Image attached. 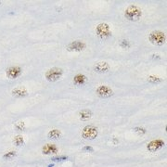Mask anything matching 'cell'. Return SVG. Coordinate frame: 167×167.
I'll return each instance as SVG.
<instances>
[{
	"mask_svg": "<svg viewBox=\"0 0 167 167\" xmlns=\"http://www.w3.org/2000/svg\"><path fill=\"white\" fill-rule=\"evenodd\" d=\"M125 16L127 19L128 21H138L142 16V12H141V9L137 7V6H134V5H131V6L128 7L125 9Z\"/></svg>",
	"mask_w": 167,
	"mask_h": 167,
	"instance_id": "cell-1",
	"label": "cell"
},
{
	"mask_svg": "<svg viewBox=\"0 0 167 167\" xmlns=\"http://www.w3.org/2000/svg\"><path fill=\"white\" fill-rule=\"evenodd\" d=\"M149 40L151 44H153L155 46H161L165 43L166 37H165V35L164 32L153 31L150 33Z\"/></svg>",
	"mask_w": 167,
	"mask_h": 167,
	"instance_id": "cell-2",
	"label": "cell"
},
{
	"mask_svg": "<svg viewBox=\"0 0 167 167\" xmlns=\"http://www.w3.org/2000/svg\"><path fill=\"white\" fill-rule=\"evenodd\" d=\"M63 71L60 68H51L46 73V79L49 82H56L61 76H62Z\"/></svg>",
	"mask_w": 167,
	"mask_h": 167,
	"instance_id": "cell-3",
	"label": "cell"
},
{
	"mask_svg": "<svg viewBox=\"0 0 167 167\" xmlns=\"http://www.w3.org/2000/svg\"><path fill=\"white\" fill-rule=\"evenodd\" d=\"M96 33L99 38L101 39H106L109 35H112L111 29H109V26L107 23H99L96 28Z\"/></svg>",
	"mask_w": 167,
	"mask_h": 167,
	"instance_id": "cell-4",
	"label": "cell"
},
{
	"mask_svg": "<svg viewBox=\"0 0 167 167\" xmlns=\"http://www.w3.org/2000/svg\"><path fill=\"white\" fill-rule=\"evenodd\" d=\"M98 128L92 125H88V126H85L84 128V130L82 131V137L85 139L92 140L98 137Z\"/></svg>",
	"mask_w": 167,
	"mask_h": 167,
	"instance_id": "cell-5",
	"label": "cell"
},
{
	"mask_svg": "<svg viewBox=\"0 0 167 167\" xmlns=\"http://www.w3.org/2000/svg\"><path fill=\"white\" fill-rule=\"evenodd\" d=\"M96 93L99 98H109L113 95V91L109 87H107V85H100V87H98L97 88Z\"/></svg>",
	"mask_w": 167,
	"mask_h": 167,
	"instance_id": "cell-6",
	"label": "cell"
},
{
	"mask_svg": "<svg viewBox=\"0 0 167 167\" xmlns=\"http://www.w3.org/2000/svg\"><path fill=\"white\" fill-rule=\"evenodd\" d=\"M7 76L9 79H16L21 74V69L18 66H12L9 67L7 70Z\"/></svg>",
	"mask_w": 167,
	"mask_h": 167,
	"instance_id": "cell-7",
	"label": "cell"
},
{
	"mask_svg": "<svg viewBox=\"0 0 167 167\" xmlns=\"http://www.w3.org/2000/svg\"><path fill=\"white\" fill-rule=\"evenodd\" d=\"M85 44L82 41H73L70 43V44L67 46V49L69 51H82L83 49H85Z\"/></svg>",
	"mask_w": 167,
	"mask_h": 167,
	"instance_id": "cell-8",
	"label": "cell"
},
{
	"mask_svg": "<svg viewBox=\"0 0 167 167\" xmlns=\"http://www.w3.org/2000/svg\"><path fill=\"white\" fill-rule=\"evenodd\" d=\"M164 146V142L163 140L156 139V140L150 142L147 146V149H148V150H150L151 152H154V151H157V150H159L160 149H161Z\"/></svg>",
	"mask_w": 167,
	"mask_h": 167,
	"instance_id": "cell-9",
	"label": "cell"
},
{
	"mask_svg": "<svg viewBox=\"0 0 167 167\" xmlns=\"http://www.w3.org/2000/svg\"><path fill=\"white\" fill-rule=\"evenodd\" d=\"M109 70V66L107 62H105V61L98 62L94 66V71H96V73H108Z\"/></svg>",
	"mask_w": 167,
	"mask_h": 167,
	"instance_id": "cell-10",
	"label": "cell"
},
{
	"mask_svg": "<svg viewBox=\"0 0 167 167\" xmlns=\"http://www.w3.org/2000/svg\"><path fill=\"white\" fill-rule=\"evenodd\" d=\"M42 152L44 154H51V153H57L58 152V148L53 144H46L43 147Z\"/></svg>",
	"mask_w": 167,
	"mask_h": 167,
	"instance_id": "cell-11",
	"label": "cell"
},
{
	"mask_svg": "<svg viewBox=\"0 0 167 167\" xmlns=\"http://www.w3.org/2000/svg\"><path fill=\"white\" fill-rule=\"evenodd\" d=\"M12 95L14 97H16V98H23V97H25L27 96V90L25 88H22V87H17L15 89H13L12 90Z\"/></svg>",
	"mask_w": 167,
	"mask_h": 167,
	"instance_id": "cell-12",
	"label": "cell"
},
{
	"mask_svg": "<svg viewBox=\"0 0 167 167\" xmlns=\"http://www.w3.org/2000/svg\"><path fill=\"white\" fill-rule=\"evenodd\" d=\"M85 81H87V76L84 74H77V75H75L73 78V83L78 85H84L85 83Z\"/></svg>",
	"mask_w": 167,
	"mask_h": 167,
	"instance_id": "cell-13",
	"label": "cell"
},
{
	"mask_svg": "<svg viewBox=\"0 0 167 167\" xmlns=\"http://www.w3.org/2000/svg\"><path fill=\"white\" fill-rule=\"evenodd\" d=\"M79 115L81 120H88L92 116V112L89 111V109H83L82 112H80Z\"/></svg>",
	"mask_w": 167,
	"mask_h": 167,
	"instance_id": "cell-14",
	"label": "cell"
},
{
	"mask_svg": "<svg viewBox=\"0 0 167 167\" xmlns=\"http://www.w3.org/2000/svg\"><path fill=\"white\" fill-rule=\"evenodd\" d=\"M49 138H52V139H58V138L60 137L61 136V133L60 131H59L58 129H53L49 132Z\"/></svg>",
	"mask_w": 167,
	"mask_h": 167,
	"instance_id": "cell-15",
	"label": "cell"
},
{
	"mask_svg": "<svg viewBox=\"0 0 167 167\" xmlns=\"http://www.w3.org/2000/svg\"><path fill=\"white\" fill-rule=\"evenodd\" d=\"M161 81V78L157 77V76H154V75H150L148 77V82L150 84H159Z\"/></svg>",
	"mask_w": 167,
	"mask_h": 167,
	"instance_id": "cell-16",
	"label": "cell"
},
{
	"mask_svg": "<svg viewBox=\"0 0 167 167\" xmlns=\"http://www.w3.org/2000/svg\"><path fill=\"white\" fill-rule=\"evenodd\" d=\"M14 143L17 145V146H21L23 145V143H24V140H23V137L21 136H17L14 138Z\"/></svg>",
	"mask_w": 167,
	"mask_h": 167,
	"instance_id": "cell-17",
	"label": "cell"
},
{
	"mask_svg": "<svg viewBox=\"0 0 167 167\" xmlns=\"http://www.w3.org/2000/svg\"><path fill=\"white\" fill-rule=\"evenodd\" d=\"M15 156H16V152L15 151H9V152H8V153H6L3 156V158L6 159V160H11Z\"/></svg>",
	"mask_w": 167,
	"mask_h": 167,
	"instance_id": "cell-18",
	"label": "cell"
},
{
	"mask_svg": "<svg viewBox=\"0 0 167 167\" xmlns=\"http://www.w3.org/2000/svg\"><path fill=\"white\" fill-rule=\"evenodd\" d=\"M15 127L17 128L18 130L20 131H23L25 129V123L23 122H18L16 125H15Z\"/></svg>",
	"mask_w": 167,
	"mask_h": 167,
	"instance_id": "cell-19",
	"label": "cell"
},
{
	"mask_svg": "<svg viewBox=\"0 0 167 167\" xmlns=\"http://www.w3.org/2000/svg\"><path fill=\"white\" fill-rule=\"evenodd\" d=\"M134 131L137 133L138 135H144V134L146 133V129L143 127H135L134 128Z\"/></svg>",
	"mask_w": 167,
	"mask_h": 167,
	"instance_id": "cell-20",
	"label": "cell"
},
{
	"mask_svg": "<svg viewBox=\"0 0 167 167\" xmlns=\"http://www.w3.org/2000/svg\"><path fill=\"white\" fill-rule=\"evenodd\" d=\"M120 46H121L122 47H123V49H128V47L130 46V43L128 42L127 40H123V41L121 42Z\"/></svg>",
	"mask_w": 167,
	"mask_h": 167,
	"instance_id": "cell-21",
	"label": "cell"
},
{
	"mask_svg": "<svg viewBox=\"0 0 167 167\" xmlns=\"http://www.w3.org/2000/svg\"><path fill=\"white\" fill-rule=\"evenodd\" d=\"M52 160L54 161H61L67 160V157H56V158H53Z\"/></svg>",
	"mask_w": 167,
	"mask_h": 167,
	"instance_id": "cell-22",
	"label": "cell"
},
{
	"mask_svg": "<svg viewBox=\"0 0 167 167\" xmlns=\"http://www.w3.org/2000/svg\"><path fill=\"white\" fill-rule=\"evenodd\" d=\"M84 150H85V151H90V152H93V148L92 147H90V146H85V147H84V149H83Z\"/></svg>",
	"mask_w": 167,
	"mask_h": 167,
	"instance_id": "cell-23",
	"label": "cell"
},
{
	"mask_svg": "<svg viewBox=\"0 0 167 167\" xmlns=\"http://www.w3.org/2000/svg\"><path fill=\"white\" fill-rule=\"evenodd\" d=\"M49 167H53V164H49Z\"/></svg>",
	"mask_w": 167,
	"mask_h": 167,
	"instance_id": "cell-24",
	"label": "cell"
},
{
	"mask_svg": "<svg viewBox=\"0 0 167 167\" xmlns=\"http://www.w3.org/2000/svg\"><path fill=\"white\" fill-rule=\"evenodd\" d=\"M0 5H1V1H0Z\"/></svg>",
	"mask_w": 167,
	"mask_h": 167,
	"instance_id": "cell-25",
	"label": "cell"
}]
</instances>
